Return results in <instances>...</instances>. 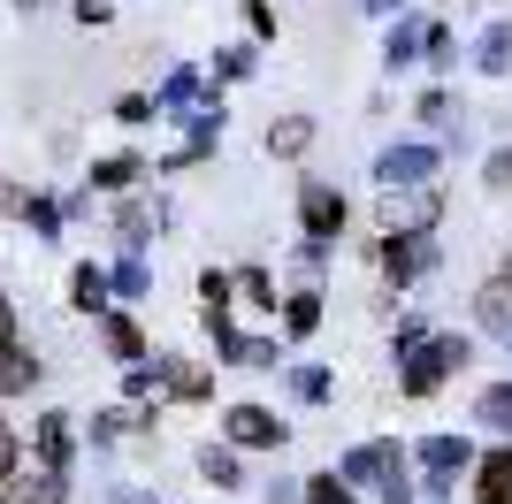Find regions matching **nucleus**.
I'll use <instances>...</instances> for the list:
<instances>
[{
	"label": "nucleus",
	"mask_w": 512,
	"mask_h": 504,
	"mask_svg": "<svg viewBox=\"0 0 512 504\" xmlns=\"http://www.w3.org/2000/svg\"><path fill=\"white\" fill-rule=\"evenodd\" d=\"M344 482H375L383 504H413V482H406L398 443H360V451H344Z\"/></svg>",
	"instance_id": "f257e3e1"
},
{
	"label": "nucleus",
	"mask_w": 512,
	"mask_h": 504,
	"mask_svg": "<svg viewBox=\"0 0 512 504\" xmlns=\"http://www.w3.org/2000/svg\"><path fill=\"white\" fill-rule=\"evenodd\" d=\"M451 367H467V336H428L421 352H406V375H398V390L406 398H428V390H444Z\"/></svg>",
	"instance_id": "f03ea898"
},
{
	"label": "nucleus",
	"mask_w": 512,
	"mask_h": 504,
	"mask_svg": "<svg viewBox=\"0 0 512 504\" xmlns=\"http://www.w3.org/2000/svg\"><path fill=\"white\" fill-rule=\"evenodd\" d=\"M436 207H444V191H436V184H421V191H383L390 237H421L428 222H436Z\"/></svg>",
	"instance_id": "7ed1b4c3"
},
{
	"label": "nucleus",
	"mask_w": 512,
	"mask_h": 504,
	"mask_svg": "<svg viewBox=\"0 0 512 504\" xmlns=\"http://www.w3.org/2000/svg\"><path fill=\"white\" fill-rule=\"evenodd\" d=\"M222 428H230L237 451H283V436H291L268 405H230V420H222Z\"/></svg>",
	"instance_id": "20e7f679"
},
{
	"label": "nucleus",
	"mask_w": 512,
	"mask_h": 504,
	"mask_svg": "<svg viewBox=\"0 0 512 504\" xmlns=\"http://www.w3.org/2000/svg\"><path fill=\"white\" fill-rule=\"evenodd\" d=\"M375 176H383V191H421L436 176V146H390L375 161Z\"/></svg>",
	"instance_id": "39448f33"
},
{
	"label": "nucleus",
	"mask_w": 512,
	"mask_h": 504,
	"mask_svg": "<svg viewBox=\"0 0 512 504\" xmlns=\"http://www.w3.org/2000/svg\"><path fill=\"white\" fill-rule=\"evenodd\" d=\"M299 222H306V237H314V245H329V237L344 230V199L329 184H306L299 191Z\"/></svg>",
	"instance_id": "423d86ee"
},
{
	"label": "nucleus",
	"mask_w": 512,
	"mask_h": 504,
	"mask_svg": "<svg viewBox=\"0 0 512 504\" xmlns=\"http://www.w3.org/2000/svg\"><path fill=\"white\" fill-rule=\"evenodd\" d=\"M421 466H428V482L451 489V474H467V466H474V443L467 436H428L421 443Z\"/></svg>",
	"instance_id": "0eeeda50"
},
{
	"label": "nucleus",
	"mask_w": 512,
	"mask_h": 504,
	"mask_svg": "<svg viewBox=\"0 0 512 504\" xmlns=\"http://www.w3.org/2000/svg\"><path fill=\"white\" fill-rule=\"evenodd\" d=\"M383 268H390V283H413L421 268H436V245L428 237H383Z\"/></svg>",
	"instance_id": "6e6552de"
},
{
	"label": "nucleus",
	"mask_w": 512,
	"mask_h": 504,
	"mask_svg": "<svg viewBox=\"0 0 512 504\" xmlns=\"http://www.w3.org/2000/svg\"><path fill=\"white\" fill-rule=\"evenodd\" d=\"M474 497H482V504H512V443L474 466Z\"/></svg>",
	"instance_id": "1a4fd4ad"
},
{
	"label": "nucleus",
	"mask_w": 512,
	"mask_h": 504,
	"mask_svg": "<svg viewBox=\"0 0 512 504\" xmlns=\"http://www.w3.org/2000/svg\"><path fill=\"white\" fill-rule=\"evenodd\" d=\"M474 314H482V329H490L497 344L512 352V291H505V283H490V291L474 298Z\"/></svg>",
	"instance_id": "9d476101"
},
{
	"label": "nucleus",
	"mask_w": 512,
	"mask_h": 504,
	"mask_svg": "<svg viewBox=\"0 0 512 504\" xmlns=\"http://www.w3.org/2000/svg\"><path fill=\"white\" fill-rule=\"evenodd\" d=\"M31 382H39V359L23 352V344H0V398H16Z\"/></svg>",
	"instance_id": "9b49d317"
},
{
	"label": "nucleus",
	"mask_w": 512,
	"mask_h": 504,
	"mask_svg": "<svg viewBox=\"0 0 512 504\" xmlns=\"http://www.w3.org/2000/svg\"><path fill=\"white\" fill-rule=\"evenodd\" d=\"M222 359H230V367H260V375H268V367H276V336H230V344H222Z\"/></svg>",
	"instance_id": "f8f14e48"
},
{
	"label": "nucleus",
	"mask_w": 512,
	"mask_h": 504,
	"mask_svg": "<svg viewBox=\"0 0 512 504\" xmlns=\"http://www.w3.org/2000/svg\"><path fill=\"white\" fill-rule=\"evenodd\" d=\"M199 474H207L214 489H237V482H245V466H237L230 443H207V451H199Z\"/></svg>",
	"instance_id": "ddd939ff"
},
{
	"label": "nucleus",
	"mask_w": 512,
	"mask_h": 504,
	"mask_svg": "<svg viewBox=\"0 0 512 504\" xmlns=\"http://www.w3.org/2000/svg\"><path fill=\"white\" fill-rule=\"evenodd\" d=\"M39 459H46V474H62V466H69V420L62 413L39 420Z\"/></svg>",
	"instance_id": "4468645a"
},
{
	"label": "nucleus",
	"mask_w": 512,
	"mask_h": 504,
	"mask_svg": "<svg viewBox=\"0 0 512 504\" xmlns=\"http://www.w3.org/2000/svg\"><path fill=\"white\" fill-rule=\"evenodd\" d=\"M153 375L169 382L176 398H207V390H214V382H207V375H199V367H184V359H153Z\"/></svg>",
	"instance_id": "2eb2a0df"
},
{
	"label": "nucleus",
	"mask_w": 512,
	"mask_h": 504,
	"mask_svg": "<svg viewBox=\"0 0 512 504\" xmlns=\"http://www.w3.org/2000/svg\"><path fill=\"white\" fill-rule=\"evenodd\" d=\"M474 420H482V428H505V443H512V382L482 390V398H474Z\"/></svg>",
	"instance_id": "dca6fc26"
},
{
	"label": "nucleus",
	"mask_w": 512,
	"mask_h": 504,
	"mask_svg": "<svg viewBox=\"0 0 512 504\" xmlns=\"http://www.w3.org/2000/svg\"><path fill=\"white\" fill-rule=\"evenodd\" d=\"M192 100H199V77L192 69H169V84L153 92V115H176V107H192Z\"/></svg>",
	"instance_id": "f3484780"
},
{
	"label": "nucleus",
	"mask_w": 512,
	"mask_h": 504,
	"mask_svg": "<svg viewBox=\"0 0 512 504\" xmlns=\"http://www.w3.org/2000/svg\"><path fill=\"white\" fill-rule=\"evenodd\" d=\"M482 69H490V77L512 69V23H490V31H482Z\"/></svg>",
	"instance_id": "a211bd4d"
},
{
	"label": "nucleus",
	"mask_w": 512,
	"mask_h": 504,
	"mask_svg": "<svg viewBox=\"0 0 512 504\" xmlns=\"http://www.w3.org/2000/svg\"><path fill=\"white\" fill-rule=\"evenodd\" d=\"M107 352H115V359L146 352V336H138V321H130V314H107Z\"/></svg>",
	"instance_id": "6ab92c4d"
},
{
	"label": "nucleus",
	"mask_w": 512,
	"mask_h": 504,
	"mask_svg": "<svg viewBox=\"0 0 512 504\" xmlns=\"http://www.w3.org/2000/svg\"><path fill=\"white\" fill-rule=\"evenodd\" d=\"M413 46H428V31H421V23H390L383 62H390V69H398V62H413Z\"/></svg>",
	"instance_id": "aec40b11"
},
{
	"label": "nucleus",
	"mask_w": 512,
	"mask_h": 504,
	"mask_svg": "<svg viewBox=\"0 0 512 504\" xmlns=\"http://www.w3.org/2000/svg\"><path fill=\"white\" fill-rule=\"evenodd\" d=\"M107 291H115V283H107L100 268H77V283H69V298H77L85 314H100V306H107Z\"/></svg>",
	"instance_id": "412c9836"
},
{
	"label": "nucleus",
	"mask_w": 512,
	"mask_h": 504,
	"mask_svg": "<svg viewBox=\"0 0 512 504\" xmlns=\"http://www.w3.org/2000/svg\"><path fill=\"white\" fill-rule=\"evenodd\" d=\"M283 329H291V336H314V329H321V298H314V291H299L291 306H283Z\"/></svg>",
	"instance_id": "4be33fe9"
},
{
	"label": "nucleus",
	"mask_w": 512,
	"mask_h": 504,
	"mask_svg": "<svg viewBox=\"0 0 512 504\" xmlns=\"http://www.w3.org/2000/svg\"><path fill=\"white\" fill-rule=\"evenodd\" d=\"M306 138H314V123H306V115H291V123L268 130V153H306Z\"/></svg>",
	"instance_id": "5701e85b"
},
{
	"label": "nucleus",
	"mask_w": 512,
	"mask_h": 504,
	"mask_svg": "<svg viewBox=\"0 0 512 504\" xmlns=\"http://www.w3.org/2000/svg\"><path fill=\"white\" fill-rule=\"evenodd\" d=\"M230 291H237L230 275H222V268H207V275H199V298H207L199 314H230Z\"/></svg>",
	"instance_id": "b1692460"
},
{
	"label": "nucleus",
	"mask_w": 512,
	"mask_h": 504,
	"mask_svg": "<svg viewBox=\"0 0 512 504\" xmlns=\"http://www.w3.org/2000/svg\"><path fill=\"white\" fill-rule=\"evenodd\" d=\"M92 184H100V191H123V184H138V161H130V153H115V161H100V168H92Z\"/></svg>",
	"instance_id": "393cba45"
},
{
	"label": "nucleus",
	"mask_w": 512,
	"mask_h": 504,
	"mask_svg": "<svg viewBox=\"0 0 512 504\" xmlns=\"http://www.w3.org/2000/svg\"><path fill=\"white\" fill-rule=\"evenodd\" d=\"M62 497H69V489H62V474H39V482H23L8 504H62Z\"/></svg>",
	"instance_id": "a878e982"
},
{
	"label": "nucleus",
	"mask_w": 512,
	"mask_h": 504,
	"mask_svg": "<svg viewBox=\"0 0 512 504\" xmlns=\"http://www.w3.org/2000/svg\"><path fill=\"white\" fill-rule=\"evenodd\" d=\"M306 504H352V482H344V474H314V482H306Z\"/></svg>",
	"instance_id": "bb28decb"
},
{
	"label": "nucleus",
	"mask_w": 512,
	"mask_h": 504,
	"mask_svg": "<svg viewBox=\"0 0 512 504\" xmlns=\"http://www.w3.org/2000/svg\"><path fill=\"white\" fill-rule=\"evenodd\" d=\"M107 283H115V291H123V298H146V283H153V275H146V260L130 252V260H123V268H115V275H107Z\"/></svg>",
	"instance_id": "cd10ccee"
},
{
	"label": "nucleus",
	"mask_w": 512,
	"mask_h": 504,
	"mask_svg": "<svg viewBox=\"0 0 512 504\" xmlns=\"http://www.w3.org/2000/svg\"><path fill=\"white\" fill-rule=\"evenodd\" d=\"M245 298H260V306H276V283H268V268H245V275H230Z\"/></svg>",
	"instance_id": "c85d7f7f"
},
{
	"label": "nucleus",
	"mask_w": 512,
	"mask_h": 504,
	"mask_svg": "<svg viewBox=\"0 0 512 504\" xmlns=\"http://www.w3.org/2000/svg\"><path fill=\"white\" fill-rule=\"evenodd\" d=\"M291 390H299L306 405H321V398H329V375H321V367H299V375H291Z\"/></svg>",
	"instance_id": "c756f323"
},
{
	"label": "nucleus",
	"mask_w": 512,
	"mask_h": 504,
	"mask_svg": "<svg viewBox=\"0 0 512 504\" xmlns=\"http://www.w3.org/2000/svg\"><path fill=\"white\" fill-rule=\"evenodd\" d=\"M23 214H31V230H39V237H54V230H62V214L46 207V199H23Z\"/></svg>",
	"instance_id": "7c9ffc66"
},
{
	"label": "nucleus",
	"mask_w": 512,
	"mask_h": 504,
	"mask_svg": "<svg viewBox=\"0 0 512 504\" xmlns=\"http://www.w3.org/2000/svg\"><path fill=\"white\" fill-rule=\"evenodd\" d=\"M421 344H428V329H421V314H406V321H398V359H406V352H421Z\"/></svg>",
	"instance_id": "2f4dec72"
},
{
	"label": "nucleus",
	"mask_w": 512,
	"mask_h": 504,
	"mask_svg": "<svg viewBox=\"0 0 512 504\" xmlns=\"http://www.w3.org/2000/svg\"><path fill=\"white\" fill-rule=\"evenodd\" d=\"M214 69H222V77H245V69H253V46H230V54H214Z\"/></svg>",
	"instance_id": "473e14b6"
},
{
	"label": "nucleus",
	"mask_w": 512,
	"mask_h": 504,
	"mask_svg": "<svg viewBox=\"0 0 512 504\" xmlns=\"http://www.w3.org/2000/svg\"><path fill=\"white\" fill-rule=\"evenodd\" d=\"M123 428H130V413H100V420H92V436H100V443H115Z\"/></svg>",
	"instance_id": "72a5a7b5"
},
{
	"label": "nucleus",
	"mask_w": 512,
	"mask_h": 504,
	"mask_svg": "<svg viewBox=\"0 0 512 504\" xmlns=\"http://www.w3.org/2000/svg\"><path fill=\"white\" fill-rule=\"evenodd\" d=\"M490 184H512V146H505V153H490Z\"/></svg>",
	"instance_id": "f704fd0d"
},
{
	"label": "nucleus",
	"mask_w": 512,
	"mask_h": 504,
	"mask_svg": "<svg viewBox=\"0 0 512 504\" xmlns=\"http://www.w3.org/2000/svg\"><path fill=\"white\" fill-rule=\"evenodd\" d=\"M0 344H16V306H8V291H0Z\"/></svg>",
	"instance_id": "c9c22d12"
},
{
	"label": "nucleus",
	"mask_w": 512,
	"mask_h": 504,
	"mask_svg": "<svg viewBox=\"0 0 512 504\" xmlns=\"http://www.w3.org/2000/svg\"><path fill=\"white\" fill-rule=\"evenodd\" d=\"M77 23H107V0H77Z\"/></svg>",
	"instance_id": "e433bc0d"
},
{
	"label": "nucleus",
	"mask_w": 512,
	"mask_h": 504,
	"mask_svg": "<svg viewBox=\"0 0 512 504\" xmlns=\"http://www.w3.org/2000/svg\"><path fill=\"white\" fill-rule=\"evenodd\" d=\"M16 474V436H0V482Z\"/></svg>",
	"instance_id": "4c0bfd02"
},
{
	"label": "nucleus",
	"mask_w": 512,
	"mask_h": 504,
	"mask_svg": "<svg viewBox=\"0 0 512 504\" xmlns=\"http://www.w3.org/2000/svg\"><path fill=\"white\" fill-rule=\"evenodd\" d=\"M367 8H375V16H398V0H367Z\"/></svg>",
	"instance_id": "58836bf2"
},
{
	"label": "nucleus",
	"mask_w": 512,
	"mask_h": 504,
	"mask_svg": "<svg viewBox=\"0 0 512 504\" xmlns=\"http://www.w3.org/2000/svg\"><path fill=\"white\" fill-rule=\"evenodd\" d=\"M497 283H505V291H512V260H505V275H497Z\"/></svg>",
	"instance_id": "ea45409f"
},
{
	"label": "nucleus",
	"mask_w": 512,
	"mask_h": 504,
	"mask_svg": "<svg viewBox=\"0 0 512 504\" xmlns=\"http://www.w3.org/2000/svg\"><path fill=\"white\" fill-rule=\"evenodd\" d=\"M268 504H291V497H283V489H276V497H268Z\"/></svg>",
	"instance_id": "a19ab883"
},
{
	"label": "nucleus",
	"mask_w": 512,
	"mask_h": 504,
	"mask_svg": "<svg viewBox=\"0 0 512 504\" xmlns=\"http://www.w3.org/2000/svg\"><path fill=\"white\" fill-rule=\"evenodd\" d=\"M0 436H8V428H0Z\"/></svg>",
	"instance_id": "79ce46f5"
}]
</instances>
